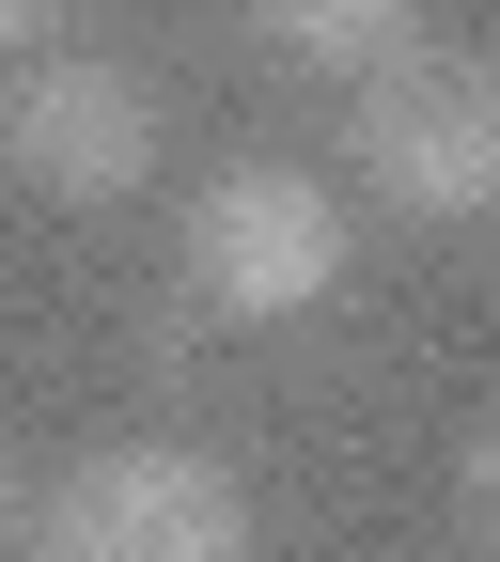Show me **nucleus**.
Instances as JSON below:
<instances>
[{
	"mask_svg": "<svg viewBox=\"0 0 500 562\" xmlns=\"http://www.w3.org/2000/svg\"><path fill=\"white\" fill-rule=\"evenodd\" d=\"M32 562H251V501H235L220 453L141 438V453H95V469L47 484Z\"/></svg>",
	"mask_w": 500,
	"mask_h": 562,
	"instance_id": "obj_1",
	"label": "nucleus"
},
{
	"mask_svg": "<svg viewBox=\"0 0 500 562\" xmlns=\"http://www.w3.org/2000/svg\"><path fill=\"white\" fill-rule=\"evenodd\" d=\"M16 172L47 203L141 188V172H157V94H141L125 63H95V47H47L32 79H16Z\"/></svg>",
	"mask_w": 500,
	"mask_h": 562,
	"instance_id": "obj_4",
	"label": "nucleus"
},
{
	"mask_svg": "<svg viewBox=\"0 0 500 562\" xmlns=\"http://www.w3.org/2000/svg\"><path fill=\"white\" fill-rule=\"evenodd\" d=\"M469 516L500 531V422H485V438H469Z\"/></svg>",
	"mask_w": 500,
	"mask_h": 562,
	"instance_id": "obj_6",
	"label": "nucleus"
},
{
	"mask_svg": "<svg viewBox=\"0 0 500 562\" xmlns=\"http://www.w3.org/2000/svg\"><path fill=\"white\" fill-rule=\"evenodd\" d=\"M188 281H203V313H313L329 281H344V203L313 172H281V157H235L220 188L188 203Z\"/></svg>",
	"mask_w": 500,
	"mask_h": 562,
	"instance_id": "obj_2",
	"label": "nucleus"
},
{
	"mask_svg": "<svg viewBox=\"0 0 500 562\" xmlns=\"http://www.w3.org/2000/svg\"><path fill=\"white\" fill-rule=\"evenodd\" d=\"M266 47L281 63H329V79H391V63H422V32L391 16V0H266Z\"/></svg>",
	"mask_w": 500,
	"mask_h": 562,
	"instance_id": "obj_5",
	"label": "nucleus"
},
{
	"mask_svg": "<svg viewBox=\"0 0 500 562\" xmlns=\"http://www.w3.org/2000/svg\"><path fill=\"white\" fill-rule=\"evenodd\" d=\"M360 188H391V220H485L500 203V79L485 63H391L360 94Z\"/></svg>",
	"mask_w": 500,
	"mask_h": 562,
	"instance_id": "obj_3",
	"label": "nucleus"
}]
</instances>
